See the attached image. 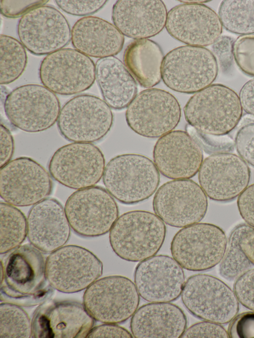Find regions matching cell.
<instances>
[{
	"label": "cell",
	"instance_id": "cell-6",
	"mask_svg": "<svg viewBox=\"0 0 254 338\" xmlns=\"http://www.w3.org/2000/svg\"><path fill=\"white\" fill-rule=\"evenodd\" d=\"M4 113L15 127L28 133L45 131L57 122L61 105L43 85L28 84L11 91L4 102Z\"/></svg>",
	"mask_w": 254,
	"mask_h": 338
},
{
	"label": "cell",
	"instance_id": "cell-10",
	"mask_svg": "<svg viewBox=\"0 0 254 338\" xmlns=\"http://www.w3.org/2000/svg\"><path fill=\"white\" fill-rule=\"evenodd\" d=\"M139 296L130 279L110 276L98 279L86 289L83 304L95 320L117 324L132 316L138 309Z\"/></svg>",
	"mask_w": 254,
	"mask_h": 338
},
{
	"label": "cell",
	"instance_id": "cell-22",
	"mask_svg": "<svg viewBox=\"0 0 254 338\" xmlns=\"http://www.w3.org/2000/svg\"><path fill=\"white\" fill-rule=\"evenodd\" d=\"M154 163L164 176L172 179L190 178L203 161L202 148L187 131L174 130L160 137L153 150Z\"/></svg>",
	"mask_w": 254,
	"mask_h": 338
},
{
	"label": "cell",
	"instance_id": "cell-43",
	"mask_svg": "<svg viewBox=\"0 0 254 338\" xmlns=\"http://www.w3.org/2000/svg\"><path fill=\"white\" fill-rule=\"evenodd\" d=\"M234 42L232 38L221 36L212 46L217 61L222 69L225 71L230 68L233 62Z\"/></svg>",
	"mask_w": 254,
	"mask_h": 338
},
{
	"label": "cell",
	"instance_id": "cell-23",
	"mask_svg": "<svg viewBox=\"0 0 254 338\" xmlns=\"http://www.w3.org/2000/svg\"><path fill=\"white\" fill-rule=\"evenodd\" d=\"M165 27L180 42L201 47L213 45L223 30L219 15L203 4L184 3L174 7L168 12Z\"/></svg>",
	"mask_w": 254,
	"mask_h": 338
},
{
	"label": "cell",
	"instance_id": "cell-3",
	"mask_svg": "<svg viewBox=\"0 0 254 338\" xmlns=\"http://www.w3.org/2000/svg\"><path fill=\"white\" fill-rule=\"evenodd\" d=\"M163 221L151 212L135 210L120 216L109 231V242L120 258L137 262L155 255L165 239Z\"/></svg>",
	"mask_w": 254,
	"mask_h": 338
},
{
	"label": "cell",
	"instance_id": "cell-17",
	"mask_svg": "<svg viewBox=\"0 0 254 338\" xmlns=\"http://www.w3.org/2000/svg\"><path fill=\"white\" fill-rule=\"evenodd\" d=\"M52 188L50 173L30 158H17L0 168V197L10 205L33 206L48 198Z\"/></svg>",
	"mask_w": 254,
	"mask_h": 338
},
{
	"label": "cell",
	"instance_id": "cell-48",
	"mask_svg": "<svg viewBox=\"0 0 254 338\" xmlns=\"http://www.w3.org/2000/svg\"><path fill=\"white\" fill-rule=\"evenodd\" d=\"M241 247L250 262L254 265V227H252L243 236Z\"/></svg>",
	"mask_w": 254,
	"mask_h": 338
},
{
	"label": "cell",
	"instance_id": "cell-19",
	"mask_svg": "<svg viewBox=\"0 0 254 338\" xmlns=\"http://www.w3.org/2000/svg\"><path fill=\"white\" fill-rule=\"evenodd\" d=\"M250 177L247 163L230 152L207 157L198 172L199 185L208 198L218 202L230 201L239 196L248 187Z\"/></svg>",
	"mask_w": 254,
	"mask_h": 338
},
{
	"label": "cell",
	"instance_id": "cell-21",
	"mask_svg": "<svg viewBox=\"0 0 254 338\" xmlns=\"http://www.w3.org/2000/svg\"><path fill=\"white\" fill-rule=\"evenodd\" d=\"M141 297L149 302H170L181 295L185 282L183 268L167 255H154L140 262L134 273Z\"/></svg>",
	"mask_w": 254,
	"mask_h": 338
},
{
	"label": "cell",
	"instance_id": "cell-14",
	"mask_svg": "<svg viewBox=\"0 0 254 338\" xmlns=\"http://www.w3.org/2000/svg\"><path fill=\"white\" fill-rule=\"evenodd\" d=\"M103 266L92 252L68 245L52 252L46 260V274L51 285L64 293L86 289L102 275Z\"/></svg>",
	"mask_w": 254,
	"mask_h": 338
},
{
	"label": "cell",
	"instance_id": "cell-7",
	"mask_svg": "<svg viewBox=\"0 0 254 338\" xmlns=\"http://www.w3.org/2000/svg\"><path fill=\"white\" fill-rule=\"evenodd\" d=\"M227 244L226 235L220 227L200 223L179 230L172 239L170 250L173 258L183 268L199 272L220 263Z\"/></svg>",
	"mask_w": 254,
	"mask_h": 338
},
{
	"label": "cell",
	"instance_id": "cell-44",
	"mask_svg": "<svg viewBox=\"0 0 254 338\" xmlns=\"http://www.w3.org/2000/svg\"><path fill=\"white\" fill-rule=\"evenodd\" d=\"M237 207L242 219L254 227V183L248 186L239 196Z\"/></svg>",
	"mask_w": 254,
	"mask_h": 338
},
{
	"label": "cell",
	"instance_id": "cell-30",
	"mask_svg": "<svg viewBox=\"0 0 254 338\" xmlns=\"http://www.w3.org/2000/svg\"><path fill=\"white\" fill-rule=\"evenodd\" d=\"M0 253L4 254L19 247L27 234V218L16 207L0 203Z\"/></svg>",
	"mask_w": 254,
	"mask_h": 338
},
{
	"label": "cell",
	"instance_id": "cell-32",
	"mask_svg": "<svg viewBox=\"0 0 254 338\" xmlns=\"http://www.w3.org/2000/svg\"><path fill=\"white\" fill-rule=\"evenodd\" d=\"M218 15L223 27L237 34H254V0H225Z\"/></svg>",
	"mask_w": 254,
	"mask_h": 338
},
{
	"label": "cell",
	"instance_id": "cell-18",
	"mask_svg": "<svg viewBox=\"0 0 254 338\" xmlns=\"http://www.w3.org/2000/svg\"><path fill=\"white\" fill-rule=\"evenodd\" d=\"M71 30L64 16L47 5L22 16L17 27L20 42L36 56L48 55L63 49L71 40Z\"/></svg>",
	"mask_w": 254,
	"mask_h": 338
},
{
	"label": "cell",
	"instance_id": "cell-16",
	"mask_svg": "<svg viewBox=\"0 0 254 338\" xmlns=\"http://www.w3.org/2000/svg\"><path fill=\"white\" fill-rule=\"evenodd\" d=\"M155 214L171 226L184 227L201 221L208 208L207 197L199 185L189 179H177L161 185L152 202Z\"/></svg>",
	"mask_w": 254,
	"mask_h": 338
},
{
	"label": "cell",
	"instance_id": "cell-15",
	"mask_svg": "<svg viewBox=\"0 0 254 338\" xmlns=\"http://www.w3.org/2000/svg\"><path fill=\"white\" fill-rule=\"evenodd\" d=\"M39 76L43 85L55 94L72 95L89 89L96 79L95 65L88 56L63 48L42 60Z\"/></svg>",
	"mask_w": 254,
	"mask_h": 338
},
{
	"label": "cell",
	"instance_id": "cell-34",
	"mask_svg": "<svg viewBox=\"0 0 254 338\" xmlns=\"http://www.w3.org/2000/svg\"><path fill=\"white\" fill-rule=\"evenodd\" d=\"M0 337H32V321L20 306L5 302L0 304Z\"/></svg>",
	"mask_w": 254,
	"mask_h": 338
},
{
	"label": "cell",
	"instance_id": "cell-49",
	"mask_svg": "<svg viewBox=\"0 0 254 338\" xmlns=\"http://www.w3.org/2000/svg\"><path fill=\"white\" fill-rule=\"evenodd\" d=\"M184 3H191V4H202L204 2H208L207 0H180Z\"/></svg>",
	"mask_w": 254,
	"mask_h": 338
},
{
	"label": "cell",
	"instance_id": "cell-35",
	"mask_svg": "<svg viewBox=\"0 0 254 338\" xmlns=\"http://www.w3.org/2000/svg\"><path fill=\"white\" fill-rule=\"evenodd\" d=\"M233 56L243 72L254 76V35H243L234 41Z\"/></svg>",
	"mask_w": 254,
	"mask_h": 338
},
{
	"label": "cell",
	"instance_id": "cell-31",
	"mask_svg": "<svg viewBox=\"0 0 254 338\" xmlns=\"http://www.w3.org/2000/svg\"><path fill=\"white\" fill-rule=\"evenodd\" d=\"M252 227L247 224H240L230 234L219 266L220 274L228 281L236 280L253 266L240 245L243 236Z\"/></svg>",
	"mask_w": 254,
	"mask_h": 338
},
{
	"label": "cell",
	"instance_id": "cell-24",
	"mask_svg": "<svg viewBox=\"0 0 254 338\" xmlns=\"http://www.w3.org/2000/svg\"><path fill=\"white\" fill-rule=\"evenodd\" d=\"M27 223L29 242L43 253L61 248L70 237L71 227L64 208L55 199L48 198L34 205Z\"/></svg>",
	"mask_w": 254,
	"mask_h": 338
},
{
	"label": "cell",
	"instance_id": "cell-40",
	"mask_svg": "<svg viewBox=\"0 0 254 338\" xmlns=\"http://www.w3.org/2000/svg\"><path fill=\"white\" fill-rule=\"evenodd\" d=\"M181 338H229L228 332L220 324L202 321L195 323L187 328Z\"/></svg>",
	"mask_w": 254,
	"mask_h": 338
},
{
	"label": "cell",
	"instance_id": "cell-11",
	"mask_svg": "<svg viewBox=\"0 0 254 338\" xmlns=\"http://www.w3.org/2000/svg\"><path fill=\"white\" fill-rule=\"evenodd\" d=\"M64 208L71 228L85 237H98L109 232L119 214L114 197L98 186L75 191L67 198Z\"/></svg>",
	"mask_w": 254,
	"mask_h": 338
},
{
	"label": "cell",
	"instance_id": "cell-45",
	"mask_svg": "<svg viewBox=\"0 0 254 338\" xmlns=\"http://www.w3.org/2000/svg\"><path fill=\"white\" fill-rule=\"evenodd\" d=\"M133 337L132 334L125 328L116 324L111 323H104L93 328L87 336L88 338H132Z\"/></svg>",
	"mask_w": 254,
	"mask_h": 338
},
{
	"label": "cell",
	"instance_id": "cell-29",
	"mask_svg": "<svg viewBox=\"0 0 254 338\" xmlns=\"http://www.w3.org/2000/svg\"><path fill=\"white\" fill-rule=\"evenodd\" d=\"M160 46L148 39L135 40L126 48L124 64L140 85L150 88L162 79V65L164 59Z\"/></svg>",
	"mask_w": 254,
	"mask_h": 338
},
{
	"label": "cell",
	"instance_id": "cell-37",
	"mask_svg": "<svg viewBox=\"0 0 254 338\" xmlns=\"http://www.w3.org/2000/svg\"><path fill=\"white\" fill-rule=\"evenodd\" d=\"M234 142L239 156L254 168V122L243 125L237 133Z\"/></svg>",
	"mask_w": 254,
	"mask_h": 338
},
{
	"label": "cell",
	"instance_id": "cell-9",
	"mask_svg": "<svg viewBox=\"0 0 254 338\" xmlns=\"http://www.w3.org/2000/svg\"><path fill=\"white\" fill-rule=\"evenodd\" d=\"M182 301L194 316L220 325L230 322L239 310V302L230 287L207 274L191 276L185 282Z\"/></svg>",
	"mask_w": 254,
	"mask_h": 338
},
{
	"label": "cell",
	"instance_id": "cell-41",
	"mask_svg": "<svg viewBox=\"0 0 254 338\" xmlns=\"http://www.w3.org/2000/svg\"><path fill=\"white\" fill-rule=\"evenodd\" d=\"M49 0H9L0 1L1 14L5 17L15 18L23 16L31 10L45 5Z\"/></svg>",
	"mask_w": 254,
	"mask_h": 338
},
{
	"label": "cell",
	"instance_id": "cell-46",
	"mask_svg": "<svg viewBox=\"0 0 254 338\" xmlns=\"http://www.w3.org/2000/svg\"><path fill=\"white\" fill-rule=\"evenodd\" d=\"M0 167L1 168L11 161L14 151V142L10 131L2 124H0Z\"/></svg>",
	"mask_w": 254,
	"mask_h": 338
},
{
	"label": "cell",
	"instance_id": "cell-8",
	"mask_svg": "<svg viewBox=\"0 0 254 338\" xmlns=\"http://www.w3.org/2000/svg\"><path fill=\"white\" fill-rule=\"evenodd\" d=\"M114 116L111 108L101 98L81 94L67 101L57 120L60 134L72 142L93 143L110 131Z\"/></svg>",
	"mask_w": 254,
	"mask_h": 338
},
{
	"label": "cell",
	"instance_id": "cell-42",
	"mask_svg": "<svg viewBox=\"0 0 254 338\" xmlns=\"http://www.w3.org/2000/svg\"><path fill=\"white\" fill-rule=\"evenodd\" d=\"M227 332L229 338H254V311L236 316L230 322Z\"/></svg>",
	"mask_w": 254,
	"mask_h": 338
},
{
	"label": "cell",
	"instance_id": "cell-36",
	"mask_svg": "<svg viewBox=\"0 0 254 338\" xmlns=\"http://www.w3.org/2000/svg\"><path fill=\"white\" fill-rule=\"evenodd\" d=\"M186 128L187 132L197 139L207 153L230 152L234 150L235 142L227 135L216 136L203 134L196 131L189 124Z\"/></svg>",
	"mask_w": 254,
	"mask_h": 338
},
{
	"label": "cell",
	"instance_id": "cell-38",
	"mask_svg": "<svg viewBox=\"0 0 254 338\" xmlns=\"http://www.w3.org/2000/svg\"><path fill=\"white\" fill-rule=\"evenodd\" d=\"M233 291L242 305L254 311V269L248 270L236 279Z\"/></svg>",
	"mask_w": 254,
	"mask_h": 338
},
{
	"label": "cell",
	"instance_id": "cell-47",
	"mask_svg": "<svg viewBox=\"0 0 254 338\" xmlns=\"http://www.w3.org/2000/svg\"><path fill=\"white\" fill-rule=\"evenodd\" d=\"M239 98L243 110L254 116V78L243 86L239 93Z\"/></svg>",
	"mask_w": 254,
	"mask_h": 338
},
{
	"label": "cell",
	"instance_id": "cell-13",
	"mask_svg": "<svg viewBox=\"0 0 254 338\" xmlns=\"http://www.w3.org/2000/svg\"><path fill=\"white\" fill-rule=\"evenodd\" d=\"M105 167L104 155L96 145L72 142L56 151L48 169L59 183L79 190L95 186L103 177Z\"/></svg>",
	"mask_w": 254,
	"mask_h": 338
},
{
	"label": "cell",
	"instance_id": "cell-4",
	"mask_svg": "<svg viewBox=\"0 0 254 338\" xmlns=\"http://www.w3.org/2000/svg\"><path fill=\"white\" fill-rule=\"evenodd\" d=\"M103 182L106 189L120 202L134 204L150 197L160 183V173L154 162L145 156L125 154L110 160Z\"/></svg>",
	"mask_w": 254,
	"mask_h": 338
},
{
	"label": "cell",
	"instance_id": "cell-2",
	"mask_svg": "<svg viewBox=\"0 0 254 338\" xmlns=\"http://www.w3.org/2000/svg\"><path fill=\"white\" fill-rule=\"evenodd\" d=\"M243 111L237 93L221 84L194 93L184 108L188 124L200 133L216 136L227 135L236 128Z\"/></svg>",
	"mask_w": 254,
	"mask_h": 338
},
{
	"label": "cell",
	"instance_id": "cell-27",
	"mask_svg": "<svg viewBox=\"0 0 254 338\" xmlns=\"http://www.w3.org/2000/svg\"><path fill=\"white\" fill-rule=\"evenodd\" d=\"M73 47L81 53L95 58L114 56L122 50L124 35L110 22L96 16L78 19L71 30Z\"/></svg>",
	"mask_w": 254,
	"mask_h": 338
},
{
	"label": "cell",
	"instance_id": "cell-26",
	"mask_svg": "<svg viewBox=\"0 0 254 338\" xmlns=\"http://www.w3.org/2000/svg\"><path fill=\"white\" fill-rule=\"evenodd\" d=\"M187 325L185 314L177 305L151 302L135 311L131 318L130 329L135 338H181Z\"/></svg>",
	"mask_w": 254,
	"mask_h": 338
},
{
	"label": "cell",
	"instance_id": "cell-28",
	"mask_svg": "<svg viewBox=\"0 0 254 338\" xmlns=\"http://www.w3.org/2000/svg\"><path fill=\"white\" fill-rule=\"evenodd\" d=\"M96 80L104 101L114 110L128 107L137 95L135 79L118 58H99L95 64Z\"/></svg>",
	"mask_w": 254,
	"mask_h": 338
},
{
	"label": "cell",
	"instance_id": "cell-33",
	"mask_svg": "<svg viewBox=\"0 0 254 338\" xmlns=\"http://www.w3.org/2000/svg\"><path fill=\"white\" fill-rule=\"evenodd\" d=\"M0 84L6 85L17 80L27 63L25 48L16 39L0 35Z\"/></svg>",
	"mask_w": 254,
	"mask_h": 338
},
{
	"label": "cell",
	"instance_id": "cell-39",
	"mask_svg": "<svg viewBox=\"0 0 254 338\" xmlns=\"http://www.w3.org/2000/svg\"><path fill=\"white\" fill-rule=\"evenodd\" d=\"M107 0H56L55 3L64 12L76 16H86L93 14L100 10Z\"/></svg>",
	"mask_w": 254,
	"mask_h": 338
},
{
	"label": "cell",
	"instance_id": "cell-25",
	"mask_svg": "<svg viewBox=\"0 0 254 338\" xmlns=\"http://www.w3.org/2000/svg\"><path fill=\"white\" fill-rule=\"evenodd\" d=\"M167 10L160 0H119L114 4V25L125 36L136 40L158 34L165 27Z\"/></svg>",
	"mask_w": 254,
	"mask_h": 338
},
{
	"label": "cell",
	"instance_id": "cell-12",
	"mask_svg": "<svg viewBox=\"0 0 254 338\" xmlns=\"http://www.w3.org/2000/svg\"><path fill=\"white\" fill-rule=\"evenodd\" d=\"M181 108L177 99L165 90L150 88L138 94L127 107L126 120L130 128L147 138L170 132L180 122Z\"/></svg>",
	"mask_w": 254,
	"mask_h": 338
},
{
	"label": "cell",
	"instance_id": "cell-5",
	"mask_svg": "<svg viewBox=\"0 0 254 338\" xmlns=\"http://www.w3.org/2000/svg\"><path fill=\"white\" fill-rule=\"evenodd\" d=\"M162 79L171 90L195 93L211 85L218 73L213 53L204 47L185 45L176 48L164 57Z\"/></svg>",
	"mask_w": 254,
	"mask_h": 338
},
{
	"label": "cell",
	"instance_id": "cell-1",
	"mask_svg": "<svg viewBox=\"0 0 254 338\" xmlns=\"http://www.w3.org/2000/svg\"><path fill=\"white\" fill-rule=\"evenodd\" d=\"M1 301L30 307L42 303L52 295L54 288L46 277V260L32 244L13 250L1 262Z\"/></svg>",
	"mask_w": 254,
	"mask_h": 338
},
{
	"label": "cell",
	"instance_id": "cell-20",
	"mask_svg": "<svg viewBox=\"0 0 254 338\" xmlns=\"http://www.w3.org/2000/svg\"><path fill=\"white\" fill-rule=\"evenodd\" d=\"M94 320L83 304L78 302L47 300L33 315L32 337L87 338L94 325Z\"/></svg>",
	"mask_w": 254,
	"mask_h": 338
}]
</instances>
